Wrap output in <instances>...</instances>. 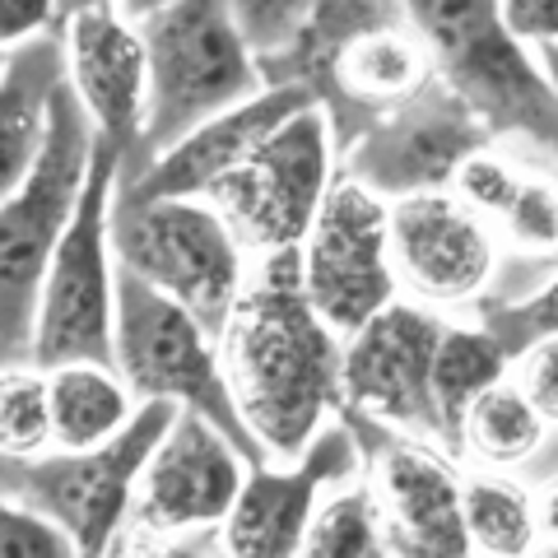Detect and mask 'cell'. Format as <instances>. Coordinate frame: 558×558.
<instances>
[{
	"mask_svg": "<svg viewBox=\"0 0 558 558\" xmlns=\"http://www.w3.org/2000/svg\"><path fill=\"white\" fill-rule=\"evenodd\" d=\"M163 5H172V0H117V10L126 14V20H135V24H145L149 14H159Z\"/></svg>",
	"mask_w": 558,
	"mask_h": 558,
	"instance_id": "obj_35",
	"label": "cell"
},
{
	"mask_svg": "<svg viewBox=\"0 0 558 558\" xmlns=\"http://www.w3.org/2000/svg\"><path fill=\"white\" fill-rule=\"evenodd\" d=\"M545 414L535 410V400L521 391V381L502 377L498 387H488L475 405L465 410L461 424V442L475 461L494 465V470H512L526 465L539 442H545Z\"/></svg>",
	"mask_w": 558,
	"mask_h": 558,
	"instance_id": "obj_24",
	"label": "cell"
},
{
	"mask_svg": "<svg viewBox=\"0 0 558 558\" xmlns=\"http://www.w3.org/2000/svg\"><path fill=\"white\" fill-rule=\"evenodd\" d=\"M535 57H539V70H545V80L554 84V94H558V43L535 47Z\"/></svg>",
	"mask_w": 558,
	"mask_h": 558,
	"instance_id": "obj_36",
	"label": "cell"
},
{
	"mask_svg": "<svg viewBox=\"0 0 558 558\" xmlns=\"http://www.w3.org/2000/svg\"><path fill=\"white\" fill-rule=\"evenodd\" d=\"M377 494L387 508L391 554L414 558H461L475 554L465 531V480L442 451L418 442H391L377 461Z\"/></svg>",
	"mask_w": 558,
	"mask_h": 558,
	"instance_id": "obj_18",
	"label": "cell"
},
{
	"mask_svg": "<svg viewBox=\"0 0 558 558\" xmlns=\"http://www.w3.org/2000/svg\"><path fill=\"white\" fill-rule=\"evenodd\" d=\"M117 373L126 377L135 400H178L205 414L252 465H266L270 451L247 428L238 410L233 381L223 373L219 340L191 307L154 289L145 275L117 260Z\"/></svg>",
	"mask_w": 558,
	"mask_h": 558,
	"instance_id": "obj_5",
	"label": "cell"
},
{
	"mask_svg": "<svg viewBox=\"0 0 558 558\" xmlns=\"http://www.w3.org/2000/svg\"><path fill=\"white\" fill-rule=\"evenodd\" d=\"M98 5H112V0H61V24L70 20V14H80V10H98Z\"/></svg>",
	"mask_w": 558,
	"mask_h": 558,
	"instance_id": "obj_37",
	"label": "cell"
},
{
	"mask_svg": "<svg viewBox=\"0 0 558 558\" xmlns=\"http://www.w3.org/2000/svg\"><path fill=\"white\" fill-rule=\"evenodd\" d=\"M465 531H470L475 554H488V558L535 554V539H539L535 494L498 475H470L465 480Z\"/></svg>",
	"mask_w": 558,
	"mask_h": 558,
	"instance_id": "obj_25",
	"label": "cell"
},
{
	"mask_svg": "<svg viewBox=\"0 0 558 558\" xmlns=\"http://www.w3.org/2000/svg\"><path fill=\"white\" fill-rule=\"evenodd\" d=\"M442 330L447 322L428 307L396 299L354 336H344V410L447 447L438 396H433Z\"/></svg>",
	"mask_w": 558,
	"mask_h": 558,
	"instance_id": "obj_11",
	"label": "cell"
},
{
	"mask_svg": "<svg viewBox=\"0 0 558 558\" xmlns=\"http://www.w3.org/2000/svg\"><path fill=\"white\" fill-rule=\"evenodd\" d=\"M387 531L377 521V498L368 484H349L330 488V498H322V508L312 512V526L303 535L307 558H377L391 554Z\"/></svg>",
	"mask_w": 558,
	"mask_h": 558,
	"instance_id": "obj_26",
	"label": "cell"
},
{
	"mask_svg": "<svg viewBox=\"0 0 558 558\" xmlns=\"http://www.w3.org/2000/svg\"><path fill=\"white\" fill-rule=\"evenodd\" d=\"M330 112L326 102L293 112L284 126L270 131L233 172L205 191L215 201L242 242L256 252L303 247L317 209L330 191Z\"/></svg>",
	"mask_w": 558,
	"mask_h": 558,
	"instance_id": "obj_9",
	"label": "cell"
},
{
	"mask_svg": "<svg viewBox=\"0 0 558 558\" xmlns=\"http://www.w3.org/2000/svg\"><path fill=\"white\" fill-rule=\"evenodd\" d=\"M512 368V354L484 322L480 326H447L438 344V363H433V396H438L442 433H447V457H461V424L475 400L498 387Z\"/></svg>",
	"mask_w": 558,
	"mask_h": 558,
	"instance_id": "obj_22",
	"label": "cell"
},
{
	"mask_svg": "<svg viewBox=\"0 0 558 558\" xmlns=\"http://www.w3.org/2000/svg\"><path fill=\"white\" fill-rule=\"evenodd\" d=\"M498 10L526 47L558 43V0H498Z\"/></svg>",
	"mask_w": 558,
	"mask_h": 558,
	"instance_id": "obj_32",
	"label": "cell"
},
{
	"mask_svg": "<svg viewBox=\"0 0 558 558\" xmlns=\"http://www.w3.org/2000/svg\"><path fill=\"white\" fill-rule=\"evenodd\" d=\"M233 10L242 28H247L256 57L270 61L303 47L312 14H317V0H233Z\"/></svg>",
	"mask_w": 558,
	"mask_h": 558,
	"instance_id": "obj_28",
	"label": "cell"
},
{
	"mask_svg": "<svg viewBox=\"0 0 558 558\" xmlns=\"http://www.w3.org/2000/svg\"><path fill=\"white\" fill-rule=\"evenodd\" d=\"M433 75H438V65H433V51L424 38H418L414 24L400 28V24L373 20L359 33H349V38L326 57L317 89H322V102L336 108V131L344 135V126L354 117H359V131H363L373 117L414 98Z\"/></svg>",
	"mask_w": 558,
	"mask_h": 558,
	"instance_id": "obj_20",
	"label": "cell"
},
{
	"mask_svg": "<svg viewBox=\"0 0 558 558\" xmlns=\"http://www.w3.org/2000/svg\"><path fill=\"white\" fill-rule=\"evenodd\" d=\"M98 149V121L84 108L75 84H61L51 102V131L28 178L5 191L0 205V354L5 363H28L38 303L65 229L75 223Z\"/></svg>",
	"mask_w": 558,
	"mask_h": 558,
	"instance_id": "obj_3",
	"label": "cell"
},
{
	"mask_svg": "<svg viewBox=\"0 0 558 558\" xmlns=\"http://www.w3.org/2000/svg\"><path fill=\"white\" fill-rule=\"evenodd\" d=\"M535 521H539V535L558 545V475L535 488Z\"/></svg>",
	"mask_w": 558,
	"mask_h": 558,
	"instance_id": "obj_34",
	"label": "cell"
},
{
	"mask_svg": "<svg viewBox=\"0 0 558 558\" xmlns=\"http://www.w3.org/2000/svg\"><path fill=\"white\" fill-rule=\"evenodd\" d=\"M140 33L149 47V108L135 154L121 163V182L145 172L149 159H159L209 117L266 89V65L233 0H172L149 14Z\"/></svg>",
	"mask_w": 558,
	"mask_h": 558,
	"instance_id": "obj_2",
	"label": "cell"
},
{
	"mask_svg": "<svg viewBox=\"0 0 558 558\" xmlns=\"http://www.w3.org/2000/svg\"><path fill=\"white\" fill-rule=\"evenodd\" d=\"M484 326L508 344V354L521 359L535 340H549L558 336V275L549 279L545 289H535L531 299L521 303H498L484 312Z\"/></svg>",
	"mask_w": 558,
	"mask_h": 558,
	"instance_id": "obj_30",
	"label": "cell"
},
{
	"mask_svg": "<svg viewBox=\"0 0 558 558\" xmlns=\"http://www.w3.org/2000/svg\"><path fill=\"white\" fill-rule=\"evenodd\" d=\"M0 554L5 558H75L84 554L57 517L24 498H0Z\"/></svg>",
	"mask_w": 558,
	"mask_h": 558,
	"instance_id": "obj_29",
	"label": "cell"
},
{
	"mask_svg": "<svg viewBox=\"0 0 558 558\" xmlns=\"http://www.w3.org/2000/svg\"><path fill=\"white\" fill-rule=\"evenodd\" d=\"M57 442L51 418V377L43 368L5 363L0 377V457H38Z\"/></svg>",
	"mask_w": 558,
	"mask_h": 558,
	"instance_id": "obj_27",
	"label": "cell"
},
{
	"mask_svg": "<svg viewBox=\"0 0 558 558\" xmlns=\"http://www.w3.org/2000/svg\"><path fill=\"white\" fill-rule=\"evenodd\" d=\"M247 428L270 461L303 457L330 410H344V344L303 284V247L266 252L219 340Z\"/></svg>",
	"mask_w": 558,
	"mask_h": 558,
	"instance_id": "obj_1",
	"label": "cell"
},
{
	"mask_svg": "<svg viewBox=\"0 0 558 558\" xmlns=\"http://www.w3.org/2000/svg\"><path fill=\"white\" fill-rule=\"evenodd\" d=\"M51 418H57V447H94L131 424L135 391L112 363H65L51 368Z\"/></svg>",
	"mask_w": 558,
	"mask_h": 558,
	"instance_id": "obj_23",
	"label": "cell"
},
{
	"mask_svg": "<svg viewBox=\"0 0 558 558\" xmlns=\"http://www.w3.org/2000/svg\"><path fill=\"white\" fill-rule=\"evenodd\" d=\"M488 140L494 131L480 121V112L442 75H433L414 98L373 117L359 140H349V172L387 201L442 191Z\"/></svg>",
	"mask_w": 558,
	"mask_h": 558,
	"instance_id": "obj_12",
	"label": "cell"
},
{
	"mask_svg": "<svg viewBox=\"0 0 558 558\" xmlns=\"http://www.w3.org/2000/svg\"><path fill=\"white\" fill-rule=\"evenodd\" d=\"M61 33L43 28L5 47V70H0V191L20 186L47 145L51 102L70 80V51Z\"/></svg>",
	"mask_w": 558,
	"mask_h": 558,
	"instance_id": "obj_21",
	"label": "cell"
},
{
	"mask_svg": "<svg viewBox=\"0 0 558 558\" xmlns=\"http://www.w3.org/2000/svg\"><path fill=\"white\" fill-rule=\"evenodd\" d=\"M70 51V84L80 89L84 108L94 112L98 131L112 135L126 159L140 145L149 108V47L135 20L117 5L80 10L61 24Z\"/></svg>",
	"mask_w": 558,
	"mask_h": 558,
	"instance_id": "obj_17",
	"label": "cell"
},
{
	"mask_svg": "<svg viewBox=\"0 0 558 558\" xmlns=\"http://www.w3.org/2000/svg\"><path fill=\"white\" fill-rule=\"evenodd\" d=\"M517 381H521V391L535 400V410L545 414V424L558 428V336L535 340L526 354L517 359Z\"/></svg>",
	"mask_w": 558,
	"mask_h": 558,
	"instance_id": "obj_31",
	"label": "cell"
},
{
	"mask_svg": "<svg viewBox=\"0 0 558 558\" xmlns=\"http://www.w3.org/2000/svg\"><path fill=\"white\" fill-rule=\"evenodd\" d=\"M112 247L117 260L145 275L154 289L172 293L223 340L229 317L242 299V238L229 215L205 196H159L112 205Z\"/></svg>",
	"mask_w": 558,
	"mask_h": 558,
	"instance_id": "obj_8",
	"label": "cell"
},
{
	"mask_svg": "<svg viewBox=\"0 0 558 558\" xmlns=\"http://www.w3.org/2000/svg\"><path fill=\"white\" fill-rule=\"evenodd\" d=\"M61 20V0H0V43L14 47Z\"/></svg>",
	"mask_w": 558,
	"mask_h": 558,
	"instance_id": "obj_33",
	"label": "cell"
},
{
	"mask_svg": "<svg viewBox=\"0 0 558 558\" xmlns=\"http://www.w3.org/2000/svg\"><path fill=\"white\" fill-rule=\"evenodd\" d=\"M322 102V94L307 80H279L270 89H260L256 98L238 102V108L209 117L205 126L182 135L172 149H163L159 159H149L145 172H135L117 186L121 201H159V196H205L223 172H233L247 154L279 131L293 112Z\"/></svg>",
	"mask_w": 558,
	"mask_h": 558,
	"instance_id": "obj_16",
	"label": "cell"
},
{
	"mask_svg": "<svg viewBox=\"0 0 558 558\" xmlns=\"http://www.w3.org/2000/svg\"><path fill=\"white\" fill-rule=\"evenodd\" d=\"M247 457L205 414L186 410L172 418L154 447L145 480L135 488L131 531L135 535H182L201 526H223L247 484Z\"/></svg>",
	"mask_w": 558,
	"mask_h": 558,
	"instance_id": "obj_14",
	"label": "cell"
},
{
	"mask_svg": "<svg viewBox=\"0 0 558 558\" xmlns=\"http://www.w3.org/2000/svg\"><path fill=\"white\" fill-rule=\"evenodd\" d=\"M494 229L457 191H414L391 201V260L396 275L424 303H470L494 275Z\"/></svg>",
	"mask_w": 558,
	"mask_h": 558,
	"instance_id": "obj_15",
	"label": "cell"
},
{
	"mask_svg": "<svg viewBox=\"0 0 558 558\" xmlns=\"http://www.w3.org/2000/svg\"><path fill=\"white\" fill-rule=\"evenodd\" d=\"M451 191L526 256H558V154L539 149V159L488 140L461 163Z\"/></svg>",
	"mask_w": 558,
	"mask_h": 558,
	"instance_id": "obj_19",
	"label": "cell"
},
{
	"mask_svg": "<svg viewBox=\"0 0 558 558\" xmlns=\"http://www.w3.org/2000/svg\"><path fill=\"white\" fill-rule=\"evenodd\" d=\"M405 14L438 75L480 112L494 140L558 154V94L539 57L508 28L498 0H405Z\"/></svg>",
	"mask_w": 558,
	"mask_h": 558,
	"instance_id": "obj_4",
	"label": "cell"
},
{
	"mask_svg": "<svg viewBox=\"0 0 558 558\" xmlns=\"http://www.w3.org/2000/svg\"><path fill=\"white\" fill-rule=\"evenodd\" d=\"M178 400H140L131 424L94 447H61L38 457H5L0 465V498H24L80 539V549L98 558L108 554L135 508V488L145 480L154 447L163 442Z\"/></svg>",
	"mask_w": 558,
	"mask_h": 558,
	"instance_id": "obj_7",
	"label": "cell"
},
{
	"mask_svg": "<svg viewBox=\"0 0 558 558\" xmlns=\"http://www.w3.org/2000/svg\"><path fill=\"white\" fill-rule=\"evenodd\" d=\"M126 149L98 131L94 168L84 182L75 223L65 229L51 256L38 330H33V368H65V363H112L117 368V247H112V205L121 186Z\"/></svg>",
	"mask_w": 558,
	"mask_h": 558,
	"instance_id": "obj_6",
	"label": "cell"
},
{
	"mask_svg": "<svg viewBox=\"0 0 558 558\" xmlns=\"http://www.w3.org/2000/svg\"><path fill=\"white\" fill-rule=\"evenodd\" d=\"M359 428L354 418L344 424H322V433L307 442L303 457L284 461V470L247 465V484L223 521L219 549L233 558H289L303 554V535L312 526V512L322 508V494L359 475Z\"/></svg>",
	"mask_w": 558,
	"mask_h": 558,
	"instance_id": "obj_13",
	"label": "cell"
},
{
	"mask_svg": "<svg viewBox=\"0 0 558 558\" xmlns=\"http://www.w3.org/2000/svg\"><path fill=\"white\" fill-rule=\"evenodd\" d=\"M303 284L340 336H354L363 322L396 303L391 201L363 186L354 172L330 182L317 209V223L303 242Z\"/></svg>",
	"mask_w": 558,
	"mask_h": 558,
	"instance_id": "obj_10",
	"label": "cell"
}]
</instances>
